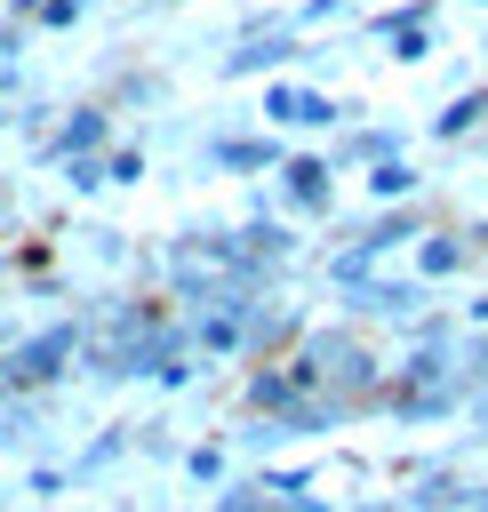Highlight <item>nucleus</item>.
Instances as JSON below:
<instances>
[{
    "mask_svg": "<svg viewBox=\"0 0 488 512\" xmlns=\"http://www.w3.org/2000/svg\"><path fill=\"white\" fill-rule=\"evenodd\" d=\"M288 376L296 400H344V408H376L384 392V360L360 328H304L288 344V360H272Z\"/></svg>",
    "mask_w": 488,
    "mask_h": 512,
    "instance_id": "nucleus-1",
    "label": "nucleus"
},
{
    "mask_svg": "<svg viewBox=\"0 0 488 512\" xmlns=\"http://www.w3.org/2000/svg\"><path fill=\"white\" fill-rule=\"evenodd\" d=\"M80 336H88V320H56V328L24 336V344L0 360V384H8V392H48V384H64V376L80 368Z\"/></svg>",
    "mask_w": 488,
    "mask_h": 512,
    "instance_id": "nucleus-2",
    "label": "nucleus"
},
{
    "mask_svg": "<svg viewBox=\"0 0 488 512\" xmlns=\"http://www.w3.org/2000/svg\"><path fill=\"white\" fill-rule=\"evenodd\" d=\"M304 336V312L296 304H280V296H256L248 312H240V360H256V368H272V360H288V344Z\"/></svg>",
    "mask_w": 488,
    "mask_h": 512,
    "instance_id": "nucleus-3",
    "label": "nucleus"
},
{
    "mask_svg": "<svg viewBox=\"0 0 488 512\" xmlns=\"http://www.w3.org/2000/svg\"><path fill=\"white\" fill-rule=\"evenodd\" d=\"M272 176H280V208H296V216H328V208H336V168H328V152H288Z\"/></svg>",
    "mask_w": 488,
    "mask_h": 512,
    "instance_id": "nucleus-4",
    "label": "nucleus"
},
{
    "mask_svg": "<svg viewBox=\"0 0 488 512\" xmlns=\"http://www.w3.org/2000/svg\"><path fill=\"white\" fill-rule=\"evenodd\" d=\"M352 104H336L328 88H304V80H272L264 88V120L272 128H336Z\"/></svg>",
    "mask_w": 488,
    "mask_h": 512,
    "instance_id": "nucleus-5",
    "label": "nucleus"
},
{
    "mask_svg": "<svg viewBox=\"0 0 488 512\" xmlns=\"http://www.w3.org/2000/svg\"><path fill=\"white\" fill-rule=\"evenodd\" d=\"M40 152H48V160H96V152H112V112H104V104H72V112L40 136Z\"/></svg>",
    "mask_w": 488,
    "mask_h": 512,
    "instance_id": "nucleus-6",
    "label": "nucleus"
},
{
    "mask_svg": "<svg viewBox=\"0 0 488 512\" xmlns=\"http://www.w3.org/2000/svg\"><path fill=\"white\" fill-rule=\"evenodd\" d=\"M296 48H304L296 32H248V40H232V48L216 56V80H256V72H280Z\"/></svg>",
    "mask_w": 488,
    "mask_h": 512,
    "instance_id": "nucleus-7",
    "label": "nucleus"
},
{
    "mask_svg": "<svg viewBox=\"0 0 488 512\" xmlns=\"http://www.w3.org/2000/svg\"><path fill=\"white\" fill-rule=\"evenodd\" d=\"M208 160H216L224 176H272V168L288 160V144H280V136H216Z\"/></svg>",
    "mask_w": 488,
    "mask_h": 512,
    "instance_id": "nucleus-8",
    "label": "nucleus"
},
{
    "mask_svg": "<svg viewBox=\"0 0 488 512\" xmlns=\"http://www.w3.org/2000/svg\"><path fill=\"white\" fill-rule=\"evenodd\" d=\"M232 240H240V256H248L256 272H272V280H280V272H288V256H296V232H288V224H272V216H248Z\"/></svg>",
    "mask_w": 488,
    "mask_h": 512,
    "instance_id": "nucleus-9",
    "label": "nucleus"
},
{
    "mask_svg": "<svg viewBox=\"0 0 488 512\" xmlns=\"http://www.w3.org/2000/svg\"><path fill=\"white\" fill-rule=\"evenodd\" d=\"M424 232H432V216H424V200H408V208H376V216H368L352 240H368L376 256H392L400 240H424Z\"/></svg>",
    "mask_w": 488,
    "mask_h": 512,
    "instance_id": "nucleus-10",
    "label": "nucleus"
},
{
    "mask_svg": "<svg viewBox=\"0 0 488 512\" xmlns=\"http://www.w3.org/2000/svg\"><path fill=\"white\" fill-rule=\"evenodd\" d=\"M344 304L360 320H416V280H360Z\"/></svg>",
    "mask_w": 488,
    "mask_h": 512,
    "instance_id": "nucleus-11",
    "label": "nucleus"
},
{
    "mask_svg": "<svg viewBox=\"0 0 488 512\" xmlns=\"http://www.w3.org/2000/svg\"><path fill=\"white\" fill-rule=\"evenodd\" d=\"M240 408H248L256 424H280V416L296 408V392H288V376H280V368H248V384H240Z\"/></svg>",
    "mask_w": 488,
    "mask_h": 512,
    "instance_id": "nucleus-12",
    "label": "nucleus"
},
{
    "mask_svg": "<svg viewBox=\"0 0 488 512\" xmlns=\"http://www.w3.org/2000/svg\"><path fill=\"white\" fill-rule=\"evenodd\" d=\"M472 264V240L464 232H424L416 240V280H448V272H464Z\"/></svg>",
    "mask_w": 488,
    "mask_h": 512,
    "instance_id": "nucleus-13",
    "label": "nucleus"
},
{
    "mask_svg": "<svg viewBox=\"0 0 488 512\" xmlns=\"http://www.w3.org/2000/svg\"><path fill=\"white\" fill-rule=\"evenodd\" d=\"M384 168V160H400V128H352L344 136V152H328V168Z\"/></svg>",
    "mask_w": 488,
    "mask_h": 512,
    "instance_id": "nucleus-14",
    "label": "nucleus"
},
{
    "mask_svg": "<svg viewBox=\"0 0 488 512\" xmlns=\"http://www.w3.org/2000/svg\"><path fill=\"white\" fill-rule=\"evenodd\" d=\"M416 192H424V176H416V160H408V152H400V160H384V168H368V200H376V208H408Z\"/></svg>",
    "mask_w": 488,
    "mask_h": 512,
    "instance_id": "nucleus-15",
    "label": "nucleus"
},
{
    "mask_svg": "<svg viewBox=\"0 0 488 512\" xmlns=\"http://www.w3.org/2000/svg\"><path fill=\"white\" fill-rule=\"evenodd\" d=\"M464 496H472V480H464L456 464H432V472L416 480V496H408V512H456Z\"/></svg>",
    "mask_w": 488,
    "mask_h": 512,
    "instance_id": "nucleus-16",
    "label": "nucleus"
},
{
    "mask_svg": "<svg viewBox=\"0 0 488 512\" xmlns=\"http://www.w3.org/2000/svg\"><path fill=\"white\" fill-rule=\"evenodd\" d=\"M472 128H488V80L464 88L448 112H432V144H456V136H472Z\"/></svg>",
    "mask_w": 488,
    "mask_h": 512,
    "instance_id": "nucleus-17",
    "label": "nucleus"
},
{
    "mask_svg": "<svg viewBox=\"0 0 488 512\" xmlns=\"http://www.w3.org/2000/svg\"><path fill=\"white\" fill-rule=\"evenodd\" d=\"M432 16H440V0H400V8L368 16V32H376V40H400V32H424Z\"/></svg>",
    "mask_w": 488,
    "mask_h": 512,
    "instance_id": "nucleus-18",
    "label": "nucleus"
},
{
    "mask_svg": "<svg viewBox=\"0 0 488 512\" xmlns=\"http://www.w3.org/2000/svg\"><path fill=\"white\" fill-rule=\"evenodd\" d=\"M8 16H16V24H48V32H64V24L80 16V0H8Z\"/></svg>",
    "mask_w": 488,
    "mask_h": 512,
    "instance_id": "nucleus-19",
    "label": "nucleus"
},
{
    "mask_svg": "<svg viewBox=\"0 0 488 512\" xmlns=\"http://www.w3.org/2000/svg\"><path fill=\"white\" fill-rule=\"evenodd\" d=\"M216 512H272V496H264V480H224Z\"/></svg>",
    "mask_w": 488,
    "mask_h": 512,
    "instance_id": "nucleus-20",
    "label": "nucleus"
},
{
    "mask_svg": "<svg viewBox=\"0 0 488 512\" xmlns=\"http://www.w3.org/2000/svg\"><path fill=\"white\" fill-rule=\"evenodd\" d=\"M104 184H144V152L136 144H112L104 152Z\"/></svg>",
    "mask_w": 488,
    "mask_h": 512,
    "instance_id": "nucleus-21",
    "label": "nucleus"
},
{
    "mask_svg": "<svg viewBox=\"0 0 488 512\" xmlns=\"http://www.w3.org/2000/svg\"><path fill=\"white\" fill-rule=\"evenodd\" d=\"M64 184L72 192H104V152L96 160H64Z\"/></svg>",
    "mask_w": 488,
    "mask_h": 512,
    "instance_id": "nucleus-22",
    "label": "nucleus"
},
{
    "mask_svg": "<svg viewBox=\"0 0 488 512\" xmlns=\"http://www.w3.org/2000/svg\"><path fill=\"white\" fill-rule=\"evenodd\" d=\"M344 8H352V0H304V8L288 16V32L304 40V24H328V16H344Z\"/></svg>",
    "mask_w": 488,
    "mask_h": 512,
    "instance_id": "nucleus-23",
    "label": "nucleus"
},
{
    "mask_svg": "<svg viewBox=\"0 0 488 512\" xmlns=\"http://www.w3.org/2000/svg\"><path fill=\"white\" fill-rule=\"evenodd\" d=\"M424 56H432V24H424V32H400V40H392V64H424Z\"/></svg>",
    "mask_w": 488,
    "mask_h": 512,
    "instance_id": "nucleus-24",
    "label": "nucleus"
},
{
    "mask_svg": "<svg viewBox=\"0 0 488 512\" xmlns=\"http://www.w3.org/2000/svg\"><path fill=\"white\" fill-rule=\"evenodd\" d=\"M184 472H192V480H224V448H192Z\"/></svg>",
    "mask_w": 488,
    "mask_h": 512,
    "instance_id": "nucleus-25",
    "label": "nucleus"
},
{
    "mask_svg": "<svg viewBox=\"0 0 488 512\" xmlns=\"http://www.w3.org/2000/svg\"><path fill=\"white\" fill-rule=\"evenodd\" d=\"M0 408H8V384H0Z\"/></svg>",
    "mask_w": 488,
    "mask_h": 512,
    "instance_id": "nucleus-26",
    "label": "nucleus"
},
{
    "mask_svg": "<svg viewBox=\"0 0 488 512\" xmlns=\"http://www.w3.org/2000/svg\"><path fill=\"white\" fill-rule=\"evenodd\" d=\"M0 128H8V112H0Z\"/></svg>",
    "mask_w": 488,
    "mask_h": 512,
    "instance_id": "nucleus-27",
    "label": "nucleus"
},
{
    "mask_svg": "<svg viewBox=\"0 0 488 512\" xmlns=\"http://www.w3.org/2000/svg\"><path fill=\"white\" fill-rule=\"evenodd\" d=\"M472 8H488V0H472Z\"/></svg>",
    "mask_w": 488,
    "mask_h": 512,
    "instance_id": "nucleus-28",
    "label": "nucleus"
},
{
    "mask_svg": "<svg viewBox=\"0 0 488 512\" xmlns=\"http://www.w3.org/2000/svg\"><path fill=\"white\" fill-rule=\"evenodd\" d=\"M168 8H176V0H168Z\"/></svg>",
    "mask_w": 488,
    "mask_h": 512,
    "instance_id": "nucleus-29",
    "label": "nucleus"
},
{
    "mask_svg": "<svg viewBox=\"0 0 488 512\" xmlns=\"http://www.w3.org/2000/svg\"><path fill=\"white\" fill-rule=\"evenodd\" d=\"M80 8H88V0H80Z\"/></svg>",
    "mask_w": 488,
    "mask_h": 512,
    "instance_id": "nucleus-30",
    "label": "nucleus"
}]
</instances>
